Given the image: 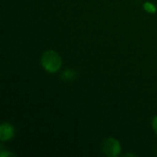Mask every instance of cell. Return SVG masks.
Wrapping results in <instances>:
<instances>
[{
  "label": "cell",
  "mask_w": 157,
  "mask_h": 157,
  "mask_svg": "<svg viewBox=\"0 0 157 157\" xmlns=\"http://www.w3.org/2000/svg\"><path fill=\"white\" fill-rule=\"evenodd\" d=\"M144 7L149 12H155V6H154L151 3H145L144 4Z\"/></svg>",
  "instance_id": "5"
},
{
  "label": "cell",
  "mask_w": 157,
  "mask_h": 157,
  "mask_svg": "<svg viewBox=\"0 0 157 157\" xmlns=\"http://www.w3.org/2000/svg\"><path fill=\"white\" fill-rule=\"evenodd\" d=\"M102 152L109 157H116L121 154V146L115 138H107L102 142Z\"/></svg>",
  "instance_id": "2"
},
{
  "label": "cell",
  "mask_w": 157,
  "mask_h": 157,
  "mask_svg": "<svg viewBox=\"0 0 157 157\" xmlns=\"http://www.w3.org/2000/svg\"><path fill=\"white\" fill-rule=\"evenodd\" d=\"M14 134H15V130L11 124L5 122L0 126V140L2 142L12 139L14 137Z\"/></svg>",
  "instance_id": "3"
},
{
  "label": "cell",
  "mask_w": 157,
  "mask_h": 157,
  "mask_svg": "<svg viewBox=\"0 0 157 157\" xmlns=\"http://www.w3.org/2000/svg\"><path fill=\"white\" fill-rule=\"evenodd\" d=\"M15 155L14 154H11V153H8V152H2L0 156L5 157V156H14Z\"/></svg>",
  "instance_id": "7"
},
{
  "label": "cell",
  "mask_w": 157,
  "mask_h": 157,
  "mask_svg": "<svg viewBox=\"0 0 157 157\" xmlns=\"http://www.w3.org/2000/svg\"><path fill=\"white\" fill-rule=\"evenodd\" d=\"M75 75V72H73V71H71V70H67V71H64V72L63 73L62 76H63V78H64V79H72L73 76H74Z\"/></svg>",
  "instance_id": "4"
},
{
  "label": "cell",
  "mask_w": 157,
  "mask_h": 157,
  "mask_svg": "<svg viewBox=\"0 0 157 157\" xmlns=\"http://www.w3.org/2000/svg\"><path fill=\"white\" fill-rule=\"evenodd\" d=\"M152 126H153L154 131L157 133V117H155V118H154L153 122H152Z\"/></svg>",
  "instance_id": "6"
},
{
  "label": "cell",
  "mask_w": 157,
  "mask_h": 157,
  "mask_svg": "<svg viewBox=\"0 0 157 157\" xmlns=\"http://www.w3.org/2000/svg\"><path fill=\"white\" fill-rule=\"evenodd\" d=\"M41 65L49 73H56L62 66L63 61L61 56L55 51H46L41 56Z\"/></svg>",
  "instance_id": "1"
}]
</instances>
